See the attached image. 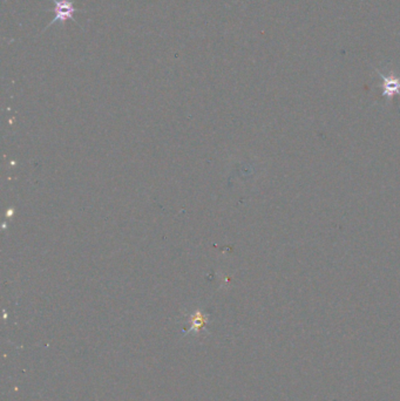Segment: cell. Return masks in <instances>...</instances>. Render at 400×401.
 <instances>
[{"mask_svg": "<svg viewBox=\"0 0 400 401\" xmlns=\"http://www.w3.org/2000/svg\"><path fill=\"white\" fill-rule=\"evenodd\" d=\"M52 1L54 3V7H53L54 19L46 26L44 32H45L47 28L51 27L52 25L56 24V23L65 24L67 20L75 21V19L73 18L74 14L79 12V10L75 8L74 4L70 1V0H52Z\"/></svg>", "mask_w": 400, "mask_h": 401, "instance_id": "6da1fadb", "label": "cell"}, {"mask_svg": "<svg viewBox=\"0 0 400 401\" xmlns=\"http://www.w3.org/2000/svg\"><path fill=\"white\" fill-rule=\"evenodd\" d=\"M380 77L383 78L384 80V95H387V98L390 99L394 94H400V79L389 74V75H384L382 72L378 70Z\"/></svg>", "mask_w": 400, "mask_h": 401, "instance_id": "7a4b0ae2", "label": "cell"}]
</instances>
